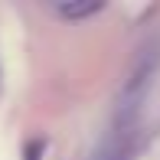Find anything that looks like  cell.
Returning <instances> with one entry per match:
<instances>
[{"label": "cell", "mask_w": 160, "mask_h": 160, "mask_svg": "<svg viewBox=\"0 0 160 160\" xmlns=\"http://www.w3.org/2000/svg\"><path fill=\"white\" fill-rule=\"evenodd\" d=\"M98 10H101V3H59L56 7V13L65 17V20H85V17H92Z\"/></svg>", "instance_id": "7a4b0ae2"}, {"label": "cell", "mask_w": 160, "mask_h": 160, "mask_svg": "<svg viewBox=\"0 0 160 160\" xmlns=\"http://www.w3.org/2000/svg\"><path fill=\"white\" fill-rule=\"evenodd\" d=\"M157 69H160V39H147L144 46H137L134 59H131L128 72H124L121 92H118V118L121 121H128L131 114L141 108V101L147 95Z\"/></svg>", "instance_id": "6da1fadb"}]
</instances>
